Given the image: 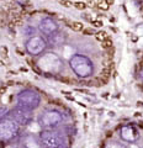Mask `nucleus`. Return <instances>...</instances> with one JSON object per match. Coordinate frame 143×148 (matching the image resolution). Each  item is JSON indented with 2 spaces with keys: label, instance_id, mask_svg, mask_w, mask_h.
I'll use <instances>...</instances> for the list:
<instances>
[{
  "label": "nucleus",
  "instance_id": "nucleus-5",
  "mask_svg": "<svg viewBox=\"0 0 143 148\" xmlns=\"http://www.w3.org/2000/svg\"><path fill=\"white\" fill-rule=\"evenodd\" d=\"M20 133V126L11 119L0 121V143H9L14 141Z\"/></svg>",
  "mask_w": 143,
  "mask_h": 148
},
{
  "label": "nucleus",
  "instance_id": "nucleus-9",
  "mask_svg": "<svg viewBox=\"0 0 143 148\" xmlns=\"http://www.w3.org/2000/svg\"><path fill=\"white\" fill-rule=\"evenodd\" d=\"M20 148H43L38 136L34 135H26L22 137Z\"/></svg>",
  "mask_w": 143,
  "mask_h": 148
},
{
  "label": "nucleus",
  "instance_id": "nucleus-10",
  "mask_svg": "<svg viewBox=\"0 0 143 148\" xmlns=\"http://www.w3.org/2000/svg\"><path fill=\"white\" fill-rule=\"evenodd\" d=\"M133 6H135L137 12L143 17V0H133Z\"/></svg>",
  "mask_w": 143,
  "mask_h": 148
},
{
  "label": "nucleus",
  "instance_id": "nucleus-8",
  "mask_svg": "<svg viewBox=\"0 0 143 148\" xmlns=\"http://www.w3.org/2000/svg\"><path fill=\"white\" fill-rule=\"evenodd\" d=\"M132 78H133V84H135L137 91L143 96V49L138 54V57L135 62Z\"/></svg>",
  "mask_w": 143,
  "mask_h": 148
},
{
  "label": "nucleus",
  "instance_id": "nucleus-3",
  "mask_svg": "<svg viewBox=\"0 0 143 148\" xmlns=\"http://www.w3.org/2000/svg\"><path fill=\"white\" fill-rule=\"evenodd\" d=\"M41 100H42L41 94L34 89H24L16 96L17 106L27 109V110H31V111H34L38 108L41 105Z\"/></svg>",
  "mask_w": 143,
  "mask_h": 148
},
{
  "label": "nucleus",
  "instance_id": "nucleus-7",
  "mask_svg": "<svg viewBox=\"0 0 143 148\" xmlns=\"http://www.w3.org/2000/svg\"><path fill=\"white\" fill-rule=\"evenodd\" d=\"M10 119L12 121H15L19 126H26L29 125L32 120H34V112L31 110H27L24 108H20V106H16L10 111Z\"/></svg>",
  "mask_w": 143,
  "mask_h": 148
},
{
  "label": "nucleus",
  "instance_id": "nucleus-1",
  "mask_svg": "<svg viewBox=\"0 0 143 148\" xmlns=\"http://www.w3.org/2000/svg\"><path fill=\"white\" fill-rule=\"evenodd\" d=\"M99 148H143V121L126 120L106 131Z\"/></svg>",
  "mask_w": 143,
  "mask_h": 148
},
{
  "label": "nucleus",
  "instance_id": "nucleus-11",
  "mask_svg": "<svg viewBox=\"0 0 143 148\" xmlns=\"http://www.w3.org/2000/svg\"><path fill=\"white\" fill-rule=\"evenodd\" d=\"M9 114H10V111H9L6 106H1V108H0V121L5 120L9 116Z\"/></svg>",
  "mask_w": 143,
  "mask_h": 148
},
{
  "label": "nucleus",
  "instance_id": "nucleus-6",
  "mask_svg": "<svg viewBox=\"0 0 143 148\" xmlns=\"http://www.w3.org/2000/svg\"><path fill=\"white\" fill-rule=\"evenodd\" d=\"M59 26H61V17L44 16L41 18V21L38 22L37 29L41 32V35L47 37L49 35H52L53 32H56L59 29Z\"/></svg>",
  "mask_w": 143,
  "mask_h": 148
},
{
  "label": "nucleus",
  "instance_id": "nucleus-2",
  "mask_svg": "<svg viewBox=\"0 0 143 148\" xmlns=\"http://www.w3.org/2000/svg\"><path fill=\"white\" fill-rule=\"evenodd\" d=\"M77 128L41 130L38 138L43 148H72Z\"/></svg>",
  "mask_w": 143,
  "mask_h": 148
},
{
  "label": "nucleus",
  "instance_id": "nucleus-4",
  "mask_svg": "<svg viewBox=\"0 0 143 148\" xmlns=\"http://www.w3.org/2000/svg\"><path fill=\"white\" fill-rule=\"evenodd\" d=\"M25 49L32 57H38L48 49L47 40L43 35H34L25 42Z\"/></svg>",
  "mask_w": 143,
  "mask_h": 148
}]
</instances>
